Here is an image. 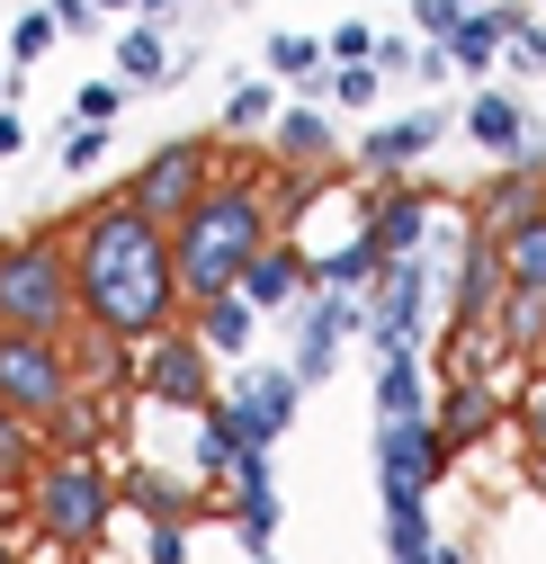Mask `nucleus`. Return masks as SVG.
I'll use <instances>...</instances> for the list:
<instances>
[{"mask_svg":"<svg viewBox=\"0 0 546 564\" xmlns=\"http://www.w3.org/2000/svg\"><path fill=\"white\" fill-rule=\"evenodd\" d=\"M63 242H73L81 314H99L108 332L153 340V332H171V323L188 314V296H179V260H171V225L144 216L125 188L90 197V206H81V225L63 234Z\"/></svg>","mask_w":546,"mask_h":564,"instance_id":"nucleus-1","label":"nucleus"},{"mask_svg":"<svg viewBox=\"0 0 546 564\" xmlns=\"http://www.w3.org/2000/svg\"><path fill=\"white\" fill-rule=\"evenodd\" d=\"M269 234H279V225H269V197H260L251 180H216V188L171 225L179 296H188V305H207V296L242 288V269H251V251H260Z\"/></svg>","mask_w":546,"mask_h":564,"instance_id":"nucleus-2","label":"nucleus"},{"mask_svg":"<svg viewBox=\"0 0 546 564\" xmlns=\"http://www.w3.org/2000/svg\"><path fill=\"white\" fill-rule=\"evenodd\" d=\"M108 511H117V484H108L99 448H54V457L28 475V520H36L45 546L90 555V546L108 538Z\"/></svg>","mask_w":546,"mask_h":564,"instance_id":"nucleus-3","label":"nucleus"},{"mask_svg":"<svg viewBox=\"0 0 546 564\" xmlns=\"http://www.w3.org/2000/svg\"><path fill=\"white\" fill-rule=\"evenodd\" d=\"M73 323H81V278H73L63 234L0 242V332H45V340H63Z\"/></svg>","mask_w":546,"mask_h":564,"instance_id":"nucleus-4","label":"nucleus"},{"mask_svg":"<svg viewBox=\"0 0 546 564\" xmlns=\"http://www.w3.org/2000/svg\"><path fill=\"white\" fill-rule=\"evenodd\" d=\"M134 394L162 412H207L216 403V349L197 323H171L153 340H134Z\"/></svg>","mask_w":546,"mask_h":564,"instance_id":"nucleus-5","label":"nucleus"},{"mask_svg":"<svg viewBox=\"0 0 546 564\" xmlns=\"http://www.w3.org/2000/svg\"><path fill=\"white\" fill-rule=\"evenodd\" d=\"M0 403L28 412V421H54L63 403H73V359H63V340L0 332Z\"/></svg>","mask_w":546,"mask_h":564,"instance_id":"nucleus-6","label":"nucleus"},{"mask_svg":"<svg viewBox=\"0 0 546 564\" xmlns=\"http://www.w3.org/2000/svg\"><path fill=\"white\" fill-rule=\"evenodd\" d=\"M207 188H216V144H207V134H179V144L144 153V171L125 180V197L144 206V216H162V225H179Z\"/></svg>","mask_w":546,"mask_h":564,"instance_id":"nucleus-7","label":"nucleus"},{"mask_svg":"<svg viewBox=\"0 0 546 564\" xmlns=\"http://www.w3.org/2000/svg\"><path fill=\"white\" fill-rule=\"evenodd\" d=\"M422 323H430V269H422V251H394L385 278L368 288V340L376 349H422Z\"/></svg>","mask_w":546,"mask_h":564,"instance_id":"nucleus-8","label":"nucleus"},{"mask_svg":"<svg viewBox=\"0 0 546 564\" xmlns=\"http://www.w3.org/2000/svg\"><path fill=\"white\" fill-rule=\"evenodd\" d=\"M296 403H305V386H296V368H251V359H233V386H225V412L242 421V431H251L260 448H279V440L296 431Z\"/></svg>","mask_w":546,"mask_h":564,"instance_id":"nucleus-9","label":"nucleus"},{"mask_svg":"<svg viewBox=\"0 0 546 564\" xmlns=\"http://www.w3.org/2000/svg\"><path fill=\"white\" fill-rule=\"evenodd\" d=\"M448 431L439 412H385L376 421V484H439L448 475Z\"/></svg>","mask_w":546,"mask_h":564,"instance_id":"nucleus-10","label":"nucleus"},{"mask_svg":"<svg viewBox=\"0 0 546 564\" xmlns=\"http://www.w3.org/2000/svg\"><path fill=\"white\" fill-rule=\"evenodd\" d=\"M63 359H73V386H90V394L134 386V340H125V332H108L99 314H81L73 332H63Z\"/></svg>","mask_w":546,"mask_h":564,"instance_id":"nucleus-11","label":"nucleus"},{"mask_svg":"<svg viewBox=\"0 0 546 564\" xmlns=\"http://www.w3.org/2000/svg\"><path fill=\"white\" fill-rule=\"evenodd\" d=\"M197 466H207V484H251V475H269V448L225 412V394L197 412Z\"/></svg>","mask_w":546,"mask_h":564,"instance_id":"nucleus-12","label":"nucleus"},{"mask_svg":"<svg viewBox=\"0 0 546 564\" xmlns=\"http://www.w3.org/2000/svg\"><path fill=\"white\" fill-rule=\"evenodd\" d=\"M359 225H368V242H376L385 260H394V251H422V234H430V197L403 188V180H368Z\"/></svg>","mask_w":546,"mask_h":564,"instance_id":"nucleus-13","label":"nucleus"},{"mask_svg":"<svg viewBox=\"0 0 546 564\" xmlns=\"http://www.w3.org/2000/svg\"><path fill=\"white\" fill-rule=\"evenodd\" d=\"M502 234L474 216V234H466V260H457V332H474V323H493V305H502Z\"/></svg>","mask_w":546,"mask_h":564,"instance_id":"nucleus-14","label":"nucleus"},{"mask_svg":"<svg viewBox=\"0 0 546 564\" xmlns=\"http://www.w3.org/2000/svg\"><path fill=\"white\" fill-rule=\"evenodd\" d=\"M305 288H314V251H296L287 234H269V242L251 251V269H242V296H251L260 314H287Z\"/></svg>","mask_w":546,"mask_h":564,"instance_id":"nucleus-15","label":"nucleus"},{"mask_svg":"<svg viewBox=\"0 0 546 564\" xmlns=\"http://www.w3.org/2000/svg\"><path fill=\"white\" fill-rule=\"evenodd\" d=\"M439 134H448L439 108H413V117H394V126H368V134H359V171H368V180H394L403 162H422Z\"/></svg>","mask_w":546,"mask_h":564,"instance_id":"nucleus-16","label":"nucleus"},{"mask_svg":"<svg viewBox=\"0 0 546 564\" xmlns=\"http://www.w3.org/2000/svg\"><path fill=\"white\" fill-rule=\"evenodd\" d=\"M537 206H546V153L528 144L520 162H502V180H493L484 197H474V216H484L493 234H511V225H528V216H537Z\"/></svg>","mask_w":546,"mask_h":564,"instance_id":"nucleus-17","label":"nucleus"},{"mask_svg":"<svg viewBox=\"0 0 546 564\" xmlns=\"http://www.w3.org/2000/svg\"><path fill=\"white\" fill-rule=\"evenodd\" d=\"M430 412H439L448 448H474V440H493V431H502V386H484V377H448Z\"/></svg>","mask_w":546,"mask_h":564,"instance_id":"nucleus-18","label":"nucleus"},{"mask_svg":"<svg viewBox=\"0 0 546 564\" xmlns=\"http://www.w3.org/2000/svg\"><path fill=\"white\" fill-rule=\"evenodd\" d=\"M269 144H279V162H296V171H323V162L340 153V134H331V117H323V108L296 90L279 117H269Z\"/></svg>","mask_w":546,"mask_h":564,"instance_id":"nucleus-19","label":"nucleus"},{"mask_svg":"<svg viewBox=\"0 0 546 564\" xmlns=\"http://www.w3.org/2000/svg\"><path fill=\"white\" fill-rule=\"evenodd\" d=\"M466 134H474L484 153L520 162V153H528V108H520L511 90H474V99H466Z\"/></svg>","mask_w":546,"mask_h":564,"instance_id":"nucleus-20","label":"nucleus"},{"mask_svg":"<svg viewBox=\"0 0 546 564\" xmlns=\"http://www.w3.org/2000/svg\"><path fill=\"white\" fill-rule=\"evenodd\" d=\"M188 323L207 332V349H216V359H251V332H260V305H251L242 288H225V296H207V305H188Z\"/></svg>","mask_w":546,"mask_h":564,"instance_id":"nucleus-21","label":"nucleus"},{"mask_svg":"<svg viewBox=\"0 0 546 564\" xmlns=\"http://www.w3.org/2000/svg\"><path fill=\"white\" fill-rule=\"evenodd\" d=\"M117 82H125V90H153V82H171L162 19H134V28H117Z\"/></svg>","mask_w":546,"mask_h":564,"instance_id":"nucleus-22","label":"nucleus"},{"mask_svg":"<svg viewBox=\"0 0 546 564\" xmlns=\"http://www.w3.org/2000/svg\"><path fill=\"white\" fill-rule=\"evenodd\" d=\"M45 421H28V412H10L0 403V502H10V492H28V475L45 466Z\"/></svg>","mask_w":546,"mask_h":564,"instance_id":"nucleus-23","label":"nucleus"},{"mask_svg":"<svg viewBox=\"0 0 546 564\" xmlns=\"http://www.w3.org/2000/svg\"><path fill=\"white\" fill-rule=\"evenodd\" d=\"M376 278H385V251L368 242V225L340 242V251H323V260H314V288H350V296H368Z\"/></svg>","mask_w":546,"mask_h":564,"instance_id":"nucleus-24","label":"nucleus"},{"mask_svg":"<svg viewBox=\"0 0 546 564\" xmlns=\"http://www.w3.org/2000/svg\"><path fill=\"white\" fill-rule=\"evenodd\" d=\"M430 368H422V349H385V368H376V412H430Z\"/></svg>","mask_w":546,"mask_h":564,"instance_id":"nucleus-25","label":"nucleus"},{"mask_svg":"<svg viewBox=\"0 0 546 564\" xmlns=\"http://www.w3.org/2000/svg\"><path fill=\"white\" fill-rule=\"evenodd\" d=\"M385 546L394 555L430 546V484H385Z\"/></svg>","mask_w":546,"mask_h":564,"instance_id":"nucleus-26","label":"nucleus"},{"mask_svg":"<svg viewBox=\"0 0 546 564\" xmlns=\"http://www.w3.org/2000/svg\"><path fill=\"white\" fill-rule=\"evenodd\" d=\"M502 10H493V0H484V10H466L457 19V36H448V54H457V73H493V63H502Z\"/></svg>","mask_w":546,"mask_h":564,"instance_id":"nucleus-27","label":"nucleus"},{"mask_svg":"<svg viewBox=\"0 0 546 564\" xmlns=\"http://www.w3.org/2000/svg\"><path fill=\"white\" fill-rule=\"evenodd\" d=\"M279 484H269V475H251V484H233V529H242V546L251 555H269V538H279Z\"/></svg>","mask_w":546,"mask_h":564,"instance_id":"nucleus-28","label":"nucleus"},{"mask_svg":"<svg viewBox=\"0 0 546 564\" xmlns=\"http://www.w3.org/2000/svg\"><path fill=\"white\" fill-rule=\"evenodd\" d=\"M502 278H511V288H546V206L528 225L502 234Z\"/></svg>","mask_w":546,"mask_h":564,"instance_id":"nucleus-29","label":"nucleus"},{"mask_svg":"<svg viewBox=\"0 0 546 564\" xmlns=\"http://www.w3.org/2000/svg\"><path fill=\"white\" fill-rule=\"evenodd\" d=\"M45 431H54V448H99V440H108V403H99L90 386H73V403H63Z\"/></svg>","mask_w":546,"mask_h":564,"instance_id":"nucleus-30","label":"nucleus"},{"mask_svg":"<svg viewBox=\"0 0 546 564\" xmlns=\"http://www.w3.org/2000/svg\"><path fill=\"white\" fill-rule=\"evenodd\" d=\"M269 73L305 90V82H323V73H331V54H323V36H287V28H279V36H269Z\"/></svg>","mask_w":546,"mask_h":564,"instance_id":"nucleus-31","label":"nucleus"},{"mask_svg":"<svg viewBox=\"0 0 546 564\" xmlns=\"http://www.w3.org/2000/svg\"><path fill=\"white\" fill-rule=\"evenodd\" d=\"M279 108H287V99H279V73H269V82H233V99H225V134H260Z\"/></svg>","mask_w":546,"mask_h":564,"instance_id":"nucleus-32","label":"nucleus"},{"mask_svg":"<svg viewBox=\"0 0 546 564\" xmlns=\"http://www.w3.org/2000/svg\"><path fill=\"white\" fill-rule=\"evenodd\" d=\"M54 162H63V171H99V162H108V126H81V117H73V126H63V144H54Z\"/></svg>","mask_w":546,"mask_h":564,"instance_id":"nucleus-33","label":"nucleus"},{"mask_svg":"<svg viewBox=\"0 0 546 564\" xmlns=\"http://www.w3.org/2000/svg\"><path fill=\"white\" fill-rule=\"evenodd\" d=\"M385 90V73H376V63H331V73H323V99H350V108H368Z\"/></svg>","mask_w":546,"mask_h":564,"instance_id":"nucleus-34","label":"nucleus"},{"mask_svg":"<svg viewBox=\"0 0 546 564\" xmlns=\"http://www.w3.org/2000/svg\"><path fill=\"white\" fill-rule=\"evenodd\" d=\"M54 36H63V19H54V10H28V19L10 28V63H45Z\"/></svg>","mask_w":546,"mask_h":564,"instance_id":"nucleus-35","label":"nucleus"},{"mask_svg":"<svg viewBox=\"0 0 546 564\" xmlns=\"http://www.w3.org/2000/svg\"><path fill=\"white\" fill-rule=\"evenodd\" d=\"M73 117H81V126H117V117H125V82H117V73H108V82H81V90H73Z\"/></svg>","mask_w":546,"mask_h":564,"instance_id":"nucleus-36","label":"nucleus"},{"mask_svg":"<svg viewBox=\"0 0 546 564\" xmlns=\"http://www.w3.org/2000/svg\"><path fill=\"white\" fill-rule=\"evenodd\" d=\"M125 492H134V511H144V520H188V492L162 484V475H134Z\"/></svg>","mask_w":546,"mask_h":564,"instance_id":"nucleus-37","label":"nucleus"},{"mask_svg":"<svg viewBox=\"0 0 546 564\" xmlns=\"http://www.w3.org/2000/svg\"><path fill=\"white\" fill-rule=\"evenodd\" d=\"M323 54H331V63H376V28H368V19H340V28L323 36Z\"/></svg>","mask_w":546,"mask_h":564,"instance_id":"nucleus-38","label":"nucleus"},{"mask_svg":"<svg viewBox=\"0 0 546 564\" xmlns=\"http://www.w3.org/2000/svg\"><path fill=\"white\" fill-rule=\"evenodd\" d=\"M457 19H466V0H413V28H422V45H448V36H457Z\"/></svg>","mask_w":546,"mask_h":564,"instance_id":"nucleus-39","label":"nucleus"},{"mask_svg":"<svg viewBox=\"0 0 546 564\" xmlns=\"http://www.w3.org/2000/svg\"><path fill=\"white\" fill-rule=\"evenodd\" d=\"M376 73H385V82L422 73V36H376Z\"/></svg>","mask_w":546,"mask_h":564,"instance_id":"nucleus-40","label":"nucleus"},{"mask_svg":"<svg viewBox=\"0 0 546 564\" xmlns=\"http://www.w3.org/2000/svg\"><path fill=\"white\" fill-rule=\"evenodd\" d=\"M502 54L520 63V73H546V28H537V19H528V28H511V36H502Z\"/></svg>","mask_w":546,"mask_h":564,"instance_id":"nucleus-41","label":"nucleus"},{"mask_svg":"<svg viewBox=\"0 0 546 564\" xmlns=\"http://www.w3.org/2000/svg\"><path fill=\"white\" fill-rule=\"evenodd\" d=\"M188 520H153V538H144V564H188V538H179Z\"/></svg>","mask_w":546,"mask_h":564,"instance_id":"nucleus-42","label":"nucleus"},{"mask_svg":"<svg viewBox=\"0 0 546 564\" xmlns=\"http://www.w3.org/2000/svg\"><path fill=\"white\" fill-rule=\"evenodd\" d=\"M45 10L63 19V36H99V0H45Z\"/></svg>","mask_w":546,"mask_h":564,"instance_id":"nucleus-43","label":"nucleus"},{"mask_svg":"<svg viewBox=\"0 0 546 564\" xmlns=\"http://www.w3.org/2000/svg\"><path fill=\"white\" fill-rule=\"evenodd\" d=\"M528 448H537V457H546V368H537V377H528Z\"/></svg>","mask_w":546,"mask_h":564,"instance_id":"nucleus-44","label":"nucleus"},{"mask_svg":"<svg viewBox=\"0 0 546 564\" xmlns=\"http://www.w3.org/2000/svg\"><path fill=\"white\" fill-rule=\"evenodd\" d=\"M19 144H28V126H19V117H10V108H0V162H10V153H19Z\"/></svg>","mask_w":546,"mask_h":564,"instance_id":"nucleus-45","label":"nucleus"},{"mask_svg":"<svg viewBox=\"0 0 546 564\" xmlns=\"http://www.w3.org/2000/svg\"><path fill=\"white\" fill-rule=\"evenodd\" d=\"M394 564H466L457 546H422V555H394Z\"/></svg>","mask_w":546,"mask_h":564,"instance_id":"nucleus-46","label":"nucleus"},{"mask_svg":"<svg viewBox=\"0 0 546 564\" xmlns=\"http://www.w3.org/2000/svg\"><path fill=\"white\" fill-rule=\"evenodd\" d=\"M179 10V0H144V10H134V19H171Z\"/></svg>","mask_w":546,"mask_h":564,"instance_id":"nucleus-47","label":"nucleus"},{"mask_svg":"<svg viewBox=\"0 0 546 564\" xmlns=\"http://www.w3.org/2000/svg\"><path fill=\"white\" fill-rule=\"evenodd\" d=\"M99 10H144V0H99Z\"/></svg>","mask_w":546,"mask_h":564,"instance_id":"nucleus-48","label":"nucleus"},{"mask_svg":"<svg viewBox=\"0 0 546 564\" xmlns=\"http://www.w3.org/2000/svg\"><path fill=\"white\" fill-rule=\"evenodd\" d=\"M0 564H19V546H10V538H0Z\"/></svg>","mask_w":546,"mask_h":564,"instance_id":"nucleus-49","label":"nucleus"},{"mask_svg":"<svg viewBox=\"0 0 546 564\" xmlns=\"http://www.w3.org/2000/svg\"><path fill=\"white\" fill-rule=\"evenodd\" d=\"M466 10H484V0H466Z\"/></svg>","mask_w":546,"mask_h":564,"instance_id":"nucleus-50","label":"nucleus"},{"mask_svg":"<svg viewBox=\"0 0 546 564\" xmlns=\"http://www.w3.org/2000/svg\"><path fill=\"white\" fill-rule=\"evenodd\" d=\"M260 564H269V555H260Z\"/></svg>","mask_w":546,"mask_h":564,"instance_id":"nucleus-51","label":"nucleus"}]
</instances>
